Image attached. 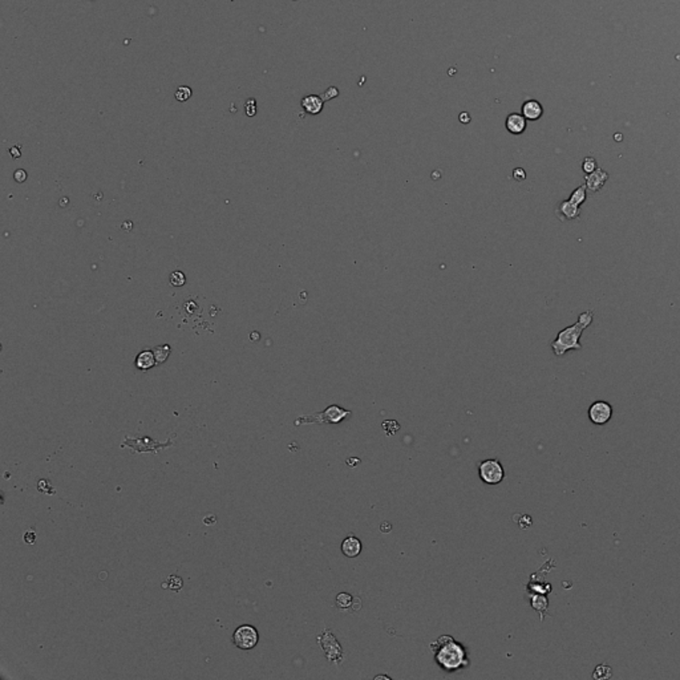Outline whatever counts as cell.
Listing matches in <instances>:
<instances>
[{"instance_id":"6da1fadb","label":"cell","mask_w":680,"mask_h":680,"mask_svg":"<svg viewBox=\"0 0 680 680\" xmlns=\"http://www.w3.org/2000/svg\"><path fill=\"white\" fill-rule=\"evenodd\" d=\"M430 650L440 668L448 672H453L469 664L464 646L449 635H441L437 638L430 643Z\"/></svg>"},{"instance_id":"7a4b0ae2","label":"cell","mask_w":680,"mask_h":680,"mask_svg":"<svg viewBox=\"0 0 680 680\" xmlns=\"http://www.w3.org/2000/svg\"><path fill=\"white\" fill-rule=\"evenodd\" d=\"M594 313L593 311H585L579 315L578 322L573 326L564 328L562 331L558 332L555 340L551 343V349L555 356H564L565 353L570 349H581L582 346L579 343L581 335L583 334L586 328L593 323Z\"/></svg>"},{"instance_id":"3957f363","label":"cell","mask_w":680,"mask_h":680,"mask_svg":"<svg viewBox=\"0 0 680 680\" xmlns=\"http://www.w3.org/2000/svg\"><path fill=\"white\" fill-rule=\"evenodd\" d=\"M351 415V412L346 411V409H343V408L338 407V405H330L328 408H326L323 412H319V413H315L313 416H307V417H300L298 418L296 421H295V425H300V424H305V422H318V424H338L344 418L349 417Z\"/></svg>"},{"instance_id":"277c9868","label":"cell","mask_w":680,"mask_h":680,"mask_svg":"<svg viewBox=\"0 0 680 680\" xmlns=\"http://www.w3.org/2000/svg\"><path fill=\"white\" fill-rule=\"evenodd\" d=\"M231 640L239 650H251L258 644L259 634L254 626L242 625L234 631Z\"/></svg>"},{"instance_id":"5b68a950","label":"cell","mask_w":680,"mask_h":680,"mask_svg":"<svg viewBox=\"0 0 680 680\" xmlns=\"http://www.w3.org/2000/svg\"><path fill=\"white\" fill-rule=\"evenodd\" d=\"M478 472H480L481 480L487 485L500 484L504 480V477H505V470L502 468L501 462L499 460H494V458L485 460V461L481 462Z\"/></svg>"},{"instance_id":"8992f818","label":"cell","mask_w":680,"mask_h":680,"mask_svg":"<svg viewBox=\"0 0 680 680\" xmlns=\"http://www.w3.org/2000/svg\"><path fill=\"white\" fill-rule=\"evenodd\" d=\"M612 416V407L607 401H595L589 408L590 421L595 425H604Z\"/></svg>"},{"instance_id":"52a82bcc","label":"cell","mask_w":680,"mask_h":680,"mask_svg":"<svg viewBox=\"0 0 680 680\" xmlns=\"http://www.w3.org/2000/svg\"><path fill=\"white\" fill-rule=\"evenodd\" d=\"M526 121L528 120L525 118L522 113H510L509 116L506 117L505 127L512 135H522L528 127Z\"/></svg>"},{"instance_id":"ba28073f","label":"cell","mask_w":680,"mask_h":680,"mask_svg":"<svg viewBox=\"0 0 680 680\" xmlns=\"http://www.w3.org/2000/svg\"><path fill=\"white\" fill-rule=\"evenodd\" d=\"M608 179V174L603 169H595L593 173H590L585 177L586 188L591 192H599L603 188L604 182Z\"/></svg>"},{"instance_id":"9c48e42d","label":"cell","mask_w":680,"mask_h":680,"mask_svg":"<svg viewBox=\"0 0 680 680\" xmlns=\"http://www.w3.org/2000/svg\"><path fill=\"white\" fill-rule=\"evenodd\" d=\"M300 105L304 109L305 113H308V114H319L322 110H323V105H324V100L323 97H320L318 95H308L304 96L302 98V101H300Z\"/></svg>"},{"instance_id":"30bf717a","label":"cell","mask_w":680,"mask_h":680,"mask_svg":"<svg viewBox=\"0 0 680 680\" xmlns=\"http://www.w3.org/2000/svg\"><path fill=\"white\" fill-rule=\"evenodd\" d=\"M522 114L526 120L537 121L543 114V106L537 100H528L522 104Z\"/></svg>"},{"instance_id":"8fae6325","label":"cell","mask_w":680,"mask_h":680,"mask_svg":"<svg viewBox=\"0 0 680 680\" xmlns=\"http://www.w3.org/2000/svg\"><path fill=\"white\" fill-rule=\"evenodd\" d=\"M342 551L343 554L346 557H349V558H353V557H357L360 554L361 551V542L360 539L356 538V537H353V535H349L347 537L342 543Z\"/></svg>"},{"instance_id":"7c38bea8","label":"cell","mask_w":680,"mask_h":680,"mask_svg":"<svg viewBox=\"0 0 680 680\" xmlns=\"http://www.w3.org/2000/svg\"><path fill=\"white\" fill-rule=\"evenodd\" d=\"M157 364L156 357H154V353L153 351H142L137 355L136 357V367L141 369V371H148L150 368H153Z\"/></svg>"},{"instance_id":"4fadbf2b","label":"cell","mask_w":680,"mask_h":680,"mask_svg":"<svg viewBox=\"0 0 680 680\" xmlns=\"http://www.w3.org/2000/svg\"><path fill=\"white\" fill-rule=\"evenodd\" d=\"M557 213L561 215V217H565L566 219H575L579 217V213H581V209H579L578 205L573 204L570 201H564L562 204L558 206V210Z\"/></svg>"},{"instance_id":"5bb4252c","label":"cell","mask_w":680,"mask_h":680,"mask_svg":"<svg viewBox=\"0 0 680 680\" xmlns=\"http://www.w3.org/2000/svg\"><path fill=\"white\" fill-rule=\"evenodd\" d=\"M171 348L169 344H162V346H157L156 348L153 349V353H154V357H156L157 364H162L167 360V357L170 356Z\"/></svg>"},{"instance_id":"9a60e30c","label":"cell","mask_w":680,"mask_h":680,"mask_svg":"<svg viewBox=\"0 0 680 680\" xmlns=\"http://www.w3.org/2000/svg\"><path fill=\"white\" fill-rule=\"evenodd\" d=\"M547 598L543 597V595H534V597L531 598V606L535 608L537 611H539V614H541V621L543 619V615H545V611L547 608Z\"/></svg>"},{"instance_id":"2e32d148","label":"cell","mask_w":680,"mask_h":680,"mask_svg":"<svg viewBox=\"0 0 680 680\" xmlns=\"http://www.w3.org/2000/svg\"><path fill=\"white\" fill-rule=\"evenodd\" d=\"M586 189H587V188H586V185H581L579 188H577V189H575L574 192L571 193L569 201H570V202H573V204L581 206V205H582L583 202L586 201Z\"/></svg>"},{"instance_id":"e0dca14e","label":"cell","mask_w":680,"mask_h":680,"mask_svg":"<svg viewBox=\"0 0 680 680\" xmlns=\"http://www.w3.org/2000/svg\"><path fill=\"white\" fill-rule=\"evenodd\" d=\"M611 673H612L611 672V667L606 666V664H599L594 669L593 677L597 680H606L610 679Z\"/></svg>"},{"instance_id":"ac0fdd59","label":"cell","mask_w":680,"mask_h":680,"mask_svg":"<svg viewBox=\"0 0 680 680\" xmlns=\"http://www.w3.org/2000/svg\"><path fill=\"white\" fill-rule=\"evenodd\" d=\"M182 586H183V581H182L181 577H178V575H171V577L167 578L166 582L162 585V587H164V589L174 590V591H179V590L182 589Z\"/></svg>"},{"instance_id":"d6986e66","label":"cell","mask_w":680,"mask_h":680,"mask_svg":"<svg viewBox=\"0 0 680 680\" xmlns=\"http://www.w3.org/2000/svg\"><path fill=\"white\" fill-rule=\"evenodd\" d=\"M169 280H170L171 286H174V287H181V286H183V284L186 283V277L182 271H178V270H177V271H173V273L170 274Z\"/></svg>"},{"instance_id":"ffe728a7","label":"cell","mask_w":680,"mask_h":680,"mask_svg":"<svg viewBox=\"0 0 680 680\" xmlns=\"http://www.w3.org/2000/svg\"><path fill=\"white\" fill-rule=\"evenodd\" d=\"M335 603H336V607L338 608H347L351 606V603H352V597L347 593H340L338 597H336Z\"/></svg>"},{"instance_id":"44dd1931","label":"cell","mask_w":680,"mask_h":680,"mask_svg":"<svg viewBox=\"0 0 680 680\" xmlns=\"http://www.w3.org/2000/svg\"><path fill=\"white\" fill-rule=\"evenodd\" d=\"M192 93H193V92H192V89H190L189 87H179L178 89H177V92H175V95H174L175 100H177V101H181V102L188 101V100L192 97Z\"/></svg>"},{"instance_id":"7402d4cb","label":"cell","mask_w":680,"mask_h":680,"mask_svg":"<svg viewBox=\"0 0 680 680\" xmlns=\"http://www.w3.org/2000/svg\"><path fill=\"white\" fill-rule=\"evenodd\" d=\"M582 169L586 174L593 173V171L597 169V161H595V158H593V157H586L585 160H583Z\"/></svg>"},{"instance_id":"603a6c76","label":"cell","mask_w":680,"mask_h":680,"mask_svg":"<svg viewBox=\"0 0 680 680\" xmlns=\"http://www.w3.org/2000/svg\"><path fill=\"white\" fill-rule=\"evenodd\" d=\"M244 112L248 114L249 117L255 116V113H257V101H255L254 98H249L246 104H244Z\"/></svg>"},{"instance_id":"cb8c5ba5","label":"cell","mask_w":680,"mask_h":680,"mask_svg":"<svg viewBox=\"0 0 680 680\" xmlns=\"http://www.w3.org/2000/svg\"><path fill=\"white\" fill-rule=\"evenodd\" d=\"M14 178L15 181L19 182V183H22L27 179V171L24 169H18V170L14 173Z\"/></svg>"},{"instance_id":"d4e9b609","label":"cell","mask_w":680,"mask_h":680,"mask_svg":"<svg viewBox=\"0 0 680 680\" xmlns=\"http://www.w3.org/2000/svg\"><path fill=\"white\" fill-rule=\"evenodd\" d=\"M338 95H339V91H338V89H336V88H335V87L328 88L327 91H326V93H324V95H323V96H324L323 100H324V101H327V100H331V98L336 97V96H338Z\"/></svg>"},{"instance_id":"484cf974","label":"cell","mask_w":680,"mask_h":680,"mask_svg":"<svg viewBox=\"0 0 680 680\" xmlns=\"http://www.w3.org/2000/svg\"><path fill=\"white\" fill-rule=\"evenodd\" d=\"M513 178L517 179V181H524L526 178V173L522 167H517L513 170Z\"/></svg>"},{"instance_id":"4316f807","label":"cell","mask_w":680,"mask_h":680,"mask_svg":"<svg viewBox=\"0 0 680 680\" xmlns=\"http://www.w3.org/2000/svg\"><path fill=\"white\" fill-rule=\"evenodd\" d=\"M23 538H24V542H26V543H29V545H31V543H35L36 535H35L33 530H28L26 534H24V537H23Z\"/></svg>"},{"instance_id":"83f0119b","label":"cell","mask_w":680,"mask_h":680,"mask_svg":"<svg viewBox=\"0 0 680 680\" xmlns=\"http://www.w3.org/2000/svg\"><path fill=\"white\" fill-rule=\"evenodd\" d=\"M458 120H460V122H462V124H469L470 114L468 112H462L461 114H460V117H458Z\"/></svg>"},{"instance_id":"f1b7e54d","label":"cell","mask_w":680,"mask_h":680,"mask_svg":"<svg viewBox=\"0 0 680 680\" xmlns=\"http://www.w3.org/2000/svg\"><path fill=\"white\" fill-rule=\"evenodd\" d=\"M10 153H11L12 158H19V157L22 156V150L19 146H12L11 149H10Z\"/></svg>"}]
</instances>
